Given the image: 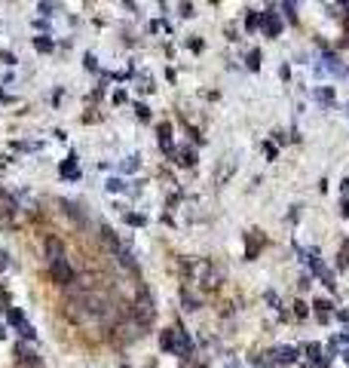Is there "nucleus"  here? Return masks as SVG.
Returning <instances> with one entry per match:
<instances>
[{"label":"nucleus","instance_id":"1","mask_svg":"<svg viewBox=\"0 0 349 368\" xmlns=\"http://www.w3.org/2000/svg\"><path fill=\"white\" fill-rule=\"evenodd\" d=\"M49 273H52V279H55L58 285H71V282H74V267L67 264L65 255L55 258V261H49Z\"/></svg>","mask_w":349,"mask_h":368},{"label":"nucleus","instance_id":"2","mask_svg":"<svg viewBox=\"0 0 349 368\" xmlns=\"http://www.w3.org/2000/svg\"><path fill=\"white\" fill-rule=\"evenodd\" d=\"M169 335H172V353H178V356H193V341L187 338V331H184V328H172L169 331Z\"/></svg>","mask_w":349,"mask_h":368},{"label":"nucleus","instance_id":"3","mask_svg":"<svg viewBox=\"0 0 349 368\" xmlns=\"http://www.w3.org/2000/svg\"><path fill=\"white\" fill-rule=\"evenodd\" d=\"M135 316L141 325H147L150 319H153V301H150V295L141 292V298H138V304H135Z\"/></svg>","mask_w":349,"mask_h":368},{"label":"nucleus","instance_id":"4","mask_svg":"<svg viewBox=\"0 0 349 368\" xmlns=\"http://www.w3.org/2000/svg\"><path fill=\"white\" fill-rule=\"evenodd\" d=\"M6 316H9V322L16 325V331H19L22 338H34V328H31V322H28L25 316H22L19 310H13V307H9V310H6Z\"/></svg>","mask_w":349,"mask_h":368},{"label":"nucleus","instance_id":"5","mask_svg":"<svg viewBox=\"0 0 349 368\" xmlns=\"http://www.w3.org/2000/svg\"><path fill=\"white\" fill-rule=\"evenodd\" d=\"M270 356H276V365H291V362H294L297 359V347H276Z\"/></svg>","mask_w":349,"mask_h":368},{"label":"nucleus","instance_id":"6","mask_svg":"<svg viewBox=\"0 0 349 368\" xmlns=\"http://www.w3.org/2000/svg\"><path fill=\"white\" fill-rule=\"evenodd\" d=\"M261 28H263V34H266V37H279V31H282V25H279L276 13H263V19H261Z\"/></svg>","mask_w":349,"mask_h":368},{"label":"nucleus","instance_id":"7","mask_svg":"<svg viewBox=\"0 0 349 368\" xmlns=\"http://www.w3.org/2000/svg\"><path fill=\"white\" fill-rule=\"evenodd\" d=\"M46 255H49V261H55V258H62V255H65V249H62V243H58V239H46Z\"/></svg>","mask_w":349,"mask_h":368},{"label":"nucleus","instance_id":"8","mask_svg":"<svg viewBox=\"0 0 349 368\" xmlns=\"http://www.w3.org/2000/svg\"><path fill=\"white\" fill-rule=\"evenodd\" d=\"M261 19H263V13H248L245 28H248V31H258V28H261Z\"/></svg>","mask_w":349,"mask_h":368},{"label":"nucleus","instance_id":"9","mask_svg":"<svg viewBox=\"0 0 349 368\" xmlns=\"http://www.w3.org/2000/svg\"><path fill=\"white\" fill-rule=\"evenodd\" d=\"M178 163L193 166V163H196V151H190V147H187V151H181V160H178Z\"/></svg>","mask_w":349,"mask_h":368},{"label":"nucleus","instance_id":"10","mask_svg":"<svg viewBox=\"0 0 349 368\" xmlns=\"http://www.w3.org/2000/svg\"><path fill=\"white\" fill-rule=\"evenodd\" d=\"M248 68H251V71H258V68H261V52L258 49L248 52Z\"/></svg>","mask_w":349,"mask_h":368},{"label":"nucleus","instance_id":"11","mask_svg":"<svg viewBox=\"0 0 349 368\" xmlns=\"http://www.w3.org/2000/svg\"><path fill=\"white\" fill-rule=\"evenodd\" d=\"M316 98H319V101H325V105H328V101L334 98V92H331V89H316Z\"/></svg>","mask_w":349,"mask_h":368},{"label":"nucleus","instance_id":"12","mask_svg":"<svg viewBox=\"0 0 349 368\" xmlns=\"http://www.w3.org/2000/svg\"><path fill=\"white\" fill-rule=\"evenodd\" d=\"M294 313L304 319V316H306V304H304V301H297V304H294Z\"/></svg>","mask_w":349,"mask_h":368},{"label":"nucleus","instance_id":"13","mask_svg":"<svg viewBox=\"0 0 349 368\" xmlns=\"http://www.w3.org/2000/svg\"><path fill=\"white\" fill-rule=\"evenodd\" d=\"M123 169H126V172H132V169H138V160H135V157H129V160H126V163H123Z\"/></svg>","mask_w":349,"mask_h":368},{"label":"nucleus","instance_id":"14","mask_svg":"<svg viewBox=\"0 0 349 368\" xmlns=\"http://www.w3.org/2000/svg\"><path fill=\"white\" fill-rule=\"evenodd\" d=\"M138 117H141V120H147V117H150V111H147L144 105H138Z\"/></svg>","mask_w":349,"mask_h":368},{"label":"nucleus","instance_id":"15","mask_svg":"<svg viewBox=\"0 0 349 368\" xmlns=\"http://www.w3.org/2000/svg\"><path fill=\"white\" fill-rule=\"evenodd\" d=\"M108 187H110V190H123V181H116V178H113V181H108Z\"/></svg>","mask_w":349,"mask_h":368},{"label":"nucleus","instance_id":"16","mask_svg":"<svg viewBox=\"0 0 349 368\" xmlns=\"http://www.w3.org/2000/svg\"><path fill=\"white\" fill-rule=\"evenodd\" d=\"M337 319H340V322H349V310H340V313H337Z\"/></svg>","mask_w":349,"mask_h":368},{"label":"nucleus","instance_id":"17","mask_svg":"<svg viewBox=\"0 0 349 368\" xmlns=\"http://www.w3.org/2000/svg\"><path fill=\"white\" fill-rule=\"evenodd\" d=\"M340 212H343V215H346V218H349V200H346V203H343V206H340Z\"/></svg>","mask_w":349,"mask_h":368},{"label":"nucleus","instance_id":"18","mask_svg":"<svg viewBox=\"0 0 349 368\" xmlns=\"http://www.w3.org/2000/svg\"><path fill=\"white\" fill-rule=\"evenodd\" d=\"M120 368H129V365H120Z\"/></svg>","mask_w":349,"mask_h":368},{"label":"nucleus","instance_id":"19","mask_svg":"<svg viewBox=\"0 0 349 368\" xmlns=\"http://www.w3.org/2000/svg\"><path fill=\"white\" fill-rule=\"evenodd\" d=\"M0 338H3V331H0Z\"/></svg>","mask_w":349,"mask_h":368}]
</instances>
